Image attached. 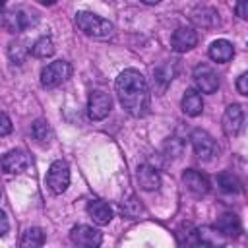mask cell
Masks as SVG:
<instances>
[{"label":"cell","mask_w":248,"mask_h":248,"mask_svg":"<svg viewBox=\"0 0 248 248\" xmlns=\"http://www.w3.org/2000/svg\"><path fill=\"white\" fill-rule=\"evenodd\" d=\"M141 2H143V4H159L161 0H141Z\"/></svg>","instance_id":"obj_33"},{"label":"cell","mask_w":248,"mask_h":248,"mask_svg":"<svg viewBox=\"0 0 248 248\" xmlns=\"http://www.w3.org/2000/svg\"><path fill=\"white\" fill-rule=\"evenodd\" d=\"M196 234H198V244H211V246H217V244H223L225 236L215 229V227H202V229H196Z\"/></svg>","instance_id":"obj_21"},{"label":"cell","mask_w":248,"mask_h":248,"mask_svg":"<svg viewBox=\"0 0 248 248\" xmlns=\"http://www.w3.org/2000/svg\"><path fill=\"white\" fill-rule=\"evenodd\" d=\"M215 229H217L225 238H236V236L242 232L240 219H238L234 213H223V215L217 219Z\"/></svg>","instance_id":"obj_14"},{"label":"cell","mask_w":248,"mask_h":248,"mask_svg":"<svg viewBox=\"0 0 248 248\" xmlns=\"http://www.w3.org/2000/svg\"><path fill=\"white\" fill-rule=\"evenodd\" d=\"M27 52H29V48H27L21 41L10 43V46H8V56H10V60H12L14 64H23Z\"/></svg>","instance_id":"obj_25"},{"label":"cell","mask_w":248,"mask_h":248,"mask_svg":"<svg viewBox=\"0 0 248 248\" xmlns=\"http://www.w3.org/2000/svg\"><path fill=\"white\" fill-rule=\"evenodd\" d=\"M43 242H45V232L39 227L27 229L21 236V246L25 248H37V246H43Z\"/></svg>","instance_id":"obj_23"},{"label":"cell","mask_w":248,"mask_h":248,"mask_svg":"<svg viewBox=\"0 0 248 248\" xmlns=\"http://www.w3.org/2000/svg\"><path fill=\"white\" fill-rule=\"evenodd\" d=\"M138 184H140L141 190L153 192V190H159L161 178H159L157 170L151 165H140L138 167Z\"/></svg>","instance_id":"obj_16"},{"label":"cell","mask_w":248,"mask_h":248,"mask_svg":"<svg viewBox=\"0 0 248 248\" xmlns=\"http://www.w3.org/2000/svg\"><path fill=\"white\" fill-rule=\"evenodd\" d=\"M174 74H176V66L174 64H163V66H159L155 72H153V85H155V91L161 95V93H165V89L169 87V83L172 81V78H174Z\"/></svg>","instance_id":"obj_17"},{"label":"cell","mask_w":248,"mask_h":248,"mask_svg":"<svg viewBox=\"0 0 248 248\" xmlns=\"http://www.w3.org/2000/svg\"><path fill=\"white\" fill-rule=\"evenodd\" d=\"M31 134L39 143H48L52 140V130L46 120H35L31 126Z\"/></svg>","instance_id":"obj_24"},{"label":"cell","mask_w":248,"mask_h":248,"mask_svg":"<svg viewBox=\"0 0 248 248\" xmlns=\"http://www.w3.org/2000/svg\"><path fill=\"white\" fill-rule=\"evenodd\" d=\"M0 165H2V170L8 172V174H21V172H25L29 169L31 159H29L27 151H23V149H12V151H8L2 157Z\"/></svg>","instance_id":"obj_8"},{"label":"cell","mask_w":248,"mask_h":248,"mask_svg":"<svg viewBox=\"0 0 248 248\" xmlns=\"http://www.w3.org/2000/svg\"><path fill=\"white\" fill-rule=\"evenodd\" d=\"M72 76V66L66 60H54L50 64H46L41 72V83L43 87H56L60 83H64L68 78Z\"/></svg>","instance_id":"obj_4"},{"label":"cell","mask_w":248,"mask_h":248,"mask_svg":"<svg viewBox=\"0 0 248 248\" xmlns=\"http://www.w3.org/2000/svg\"><path fill=\"white\" fill-rule=\"evenodd\" d=\"M198 45V33L192 27H178L170 37V46L174 52L192 50Z\"/></svg>","instance_id":"obj_12"},{"label":"cell","mask_w":248,"mask_h":248,"mask_svg":"<svg viewBox=\"0 0 248 248\" xmlns=\"http://www.w3.org/2000/svg\"><path fill=\"white\" fill-rule=\"evenodd\" d=\"M54 43H52V39L50 37H39L33 45H31V48H29V52L33 54V56H37V58H48V56H52L54 54Z\"/></svg>","instance_id":"obj_20"},{"label":"cell","mask_w":248,"mask_h":248,"mask_svg":"<svg viewBox=\"0 0 248 248\" xmlns=\"http://www.w3.org/2000/svg\"><path fill=\"white\" fill-rule=\"evenodd\" d=\"M70 238L74 244L85 246V248H93V246H99L103 242V234L89 225H76L70 231Z\"/></svg>","instance_id":"obj_9"},{"label":"cell","mask_w":248,"mask_h":248,"mask_svg":"<svg viewBox=\"0 0 248 248\" xmlns=\"http://www.w3.org/2000/svg\"><path fill=\"white\" fill-rule=\"evenodd\" d=\"M182 182H184V186H186L192 194L202 196V194H207V192H209V180H207L200 170H194V169L184 170Z\"/></svg>","instance_id":"obj_13"},{"label":"cell","mask_w":248,"mask_h":248,"mask_svg":"<svg viewBox=\"0 0 248 248\" xmlns=\"http://www.w3.org/2000/svg\"><path fill=\"white\" fill-rule=\"evenodd\" d=\"M46 184L54 194H62L66 192V188L70 186V167L66 161L58 159L48 167L46 172Z\"/></svg>","instance_id":"obj_5"},{"label":"cell","mask_w":248,"mask_h":248,"mask_svg":"<svg viewBox=\"0 0 248 248\" xmlns=\"http://www.w3.org/2000/svg\"><path fill=\"white\" fill-rule=\"evenodd\" d=\"M194 83L202 93H215L219 87V78L209 66L198 64L194 68Z\"/></svg>","instance_id":"obj_10"},{"label":"cell","mask_w":248,"mask_h":248,"mask_svg":"<svg viewBox=\"0 0 248 248\" xmlns=\"http://www.w3.org/2000/svg\"><path fill=\"white\" fill-rule=\"evenodd\" d=\"M242 122H244V112L238 105H229L225 108V114H223V132L229 136V138H234L240 134L242 130Z\"/></svg>","instance_id":"obj_11"},{"label":"cell","mask_w":248,"mask_h":248,"mask_svg":"<svg viewBox=\"0 0 248 248\" xmlns=\"http://www.w3.org/2000/svg\"><path fill=\"white\" fill-rule=\"evenodd\" d=\"M112 108V101L108 97V93L97 89L89 93V101H87V114L91 120H103Z\"/></svg>","instance_id":"obj_7"},{"label":"cell","mask_w":248,"mask_h":248,"mask_svg":"<svg viewBox=\"0 0 248 248\" xmlns=\"http://www.w3.org/2000/svg\"><path fill=\"white\" fill-rule=\"evenodd\" d=\"M232 56H234V48L227 39H217V41L211 43V46H209V58L211 60H215L219 64H225Z\"/></svg>","instance_id":"obj_18"},{"label":"cell","mask_w":248,"mask_h":248,"mask_svg":"<svg viewBox=\"0 0 248 248\" xmlns=\"http://www.w3.org/2000/svg\"><path fill=\"white\" fill-rule=\"evenodd\" d=\"M236 89L240 95H248V74H240L238 79H236Z\"/></svg>","instance_id":"obj_29"},{"label":"cell","mask_w":248,"mask_h":248,"mask_svg":"<svg viewBox=\"0 0 248 248\" xmlns=\"http://www.w3.org/2000/svg\"><path fill=\"white\" fill-rule=\"evenodd\" d=\"M217 184H219V188H221L223 192H227V194H236V192L242 190L240 180H238L234 174H231V172L219 174V176H217Z\"/></svg>","instance_id":"obj_22"},{"label":"cell","mask_w":248,"mask_h":248,"mask_svg":"<svg viewBox=\"0 0 248 248\" xmlns=\"http://www.w3.org/2000/svg\"><path fill=\"white\" fill-rule=\"evenodd\" d=\"M114 89L118 95V101L122 105V108L130 114V116H143L149 108V87L145 78L134 70L128 68L124 72L118 74L116 81H114Z\"/></svg>","instance_id":"obj_1"},{"label":"cell","mask_w":248,"mask_h":248,"mask_svg":"<svg viewBox=\"0 0 248 248\" xmlns=\"http://www.w3.org/2000/svg\"><path fill=\"white\" fill-rule=\"evenodd\" d=\"M87 213L89 217L93 219V223L97 225H108L112 221V207L107 203V202H101V200H93L87 203Z\"/></svg>","instance_id":"obj_15"},{"label":"cell","mask_w":248,"mask_h":248,"mask_svg":"<svg viewBox=\"0 0 248 248\" xmlns=\"http://www.w3.org/2000/svg\"><path fill=\"white\" fill-rule=\"evenodd\" d=\"M184 229H186V232H184L182 229L176 232L178 242H180V244H198V234H196V229H194L190 223H186V225H184Z\"/></svg>","instance_id":"obj_27"},{"label":"cell","mask_w":248,"mask_h":248,"mask_svg":"<svg viewBox=\"0 0 248 248\" xmlns=\"http://www.w3.org/2000/svg\"><path fill=\"white\" fill-rule=\"evenodd\" d=\"M236 16L240 19H246L248 17V0H238V4H236Z\"/></svg>","instance_id":"obj_30"},{"label":"cell","mask_w":248,"mask_h":248,"mask_svg":"<svg viewBox=\"0 0 248 248\" xmlns=\"http://www.w3.org/2000/svg\"><path fill=\"white\" fill-rule=\"evenodd\" d=\"M8 229H10V221H8L6 213L0 209V236H4L8 232Z\"/></svg>","instance_id":"obj_31"},{"label":"cell","mask_w":248,"mask_h":248,"mask_svg":"<svg viewBox=\"0 0 248 248\" xmlns=\"http://www.w3.org/2000/svg\"><path fill=\"white\" fill-rule=\"evenodd\" d=\"M120 211L128 219H136V217H140V213H143V209H141V205H140V202L136 198H130V200L122 202L120 203Z\"/></svg>","instance_id":"obj_26"},{"label":"cell","mask_w":248,"mask_h":248,"mask_svg":"<svg viewBox=\"0 0 248 248\" xmlns=\"http://www.w3.org/2000/svg\"><path fill=\"white\" fill-rule=\"evenodd\" d=\"M190 141H192L194 153H196L202 161H209V159L215 157V153H217V143H215V140H213L205 130H194L192 136H190Z\"/></svg>","instance_id":"obj_6"},{"label":"cell","mask_w":248,"mask_h":248,"mask_svg":"<svg viewBox=\"0 0 248 248\" xmlns=\"http://www.w3.org/2000/svg\"><path fill=\"white\" fill-rule=\"evenodd\" d=\"M12 132V120L6 112L0 110V136H8Z\"/></svg>","instance_id":"obj_28"},{"label":"cell","mask_w":248,"mask_h":248,"mask_svg":"<svg viewBox=\"0 0 248 248\" xmlns=\"http://www.w3.org/2000/svg\"><path fill=\"white\" fill-rule=\"evenodd\" d=\"M37 2H39V4H43V6H52L56 0H37Z\"/></svg>","instance_id":"obj_32"},{"label":"cell","mask_w":248,"mask_h":248,"mask_svg":"<svg viewBox=\"0 0 248 248\" xmlns=\"http://www.w3.org/2000/svg\"><path fill=\"white\" fill-rule=\"evenodd\" d=\"M182 110L188 116H198L203 110V99L196 89H186L184 97H182Z\"/></svg>","instance_id":"obj_19"},{"label":"cell","mask_w":248,"mask_h":248,"mask_svg":"<svg viewBox=\"0 0 248 248\" xmlns=\"http://www.w3.org/2000/svg\"><path fill=\"white\" fill-rule=\"evenodd\" d=\"M4 6H6V0H0V12L4 10Z\"/></svg>","instance_id":"obj_34"},{"label":"cell","mask_w":248,"mask_h":248,"mask_svg":"<svg viewBox=\"0 0 248 248\" xmlns=\"http://www.w3.org/2000/svg\"><path fill=\"white\" fill-rule=\"evenodd\" d=\"M76 25L87 37H93V39H108L114 33V25L108 19L95 16L91 12H78L76 14Z\"/></svg>","instance_id":"obj_2"},{"label":"cell","mask_w":248,"mask_h":248,"mask_svg":"<svg viewBox=\"0 0 248 248\" xmlns=\"http://www.w3.org/2000/svg\"><path fill=\"white\" fill-rule=\"evenodd\" d=\"M39 21V16L27 8H14L10 10L4 19H2V25L10 31V33H17V31H25L29 27H35Z\"/></svg>","instance_id":"obj_3"}]
</instances>
